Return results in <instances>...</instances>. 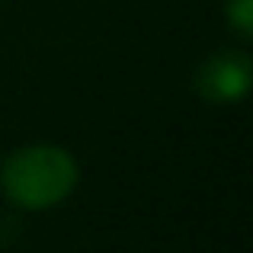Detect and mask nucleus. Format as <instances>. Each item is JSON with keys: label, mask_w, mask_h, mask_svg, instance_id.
I'll use <instances>...</instances> for the list:
<instances>
[{"label": "nucleus", "mask_w": 253, "mask_h": 253, "mask_svg": "<svg viewBox=\"0 0 253 253\" xmlns=\"http://www.w3.org/2000/svg\"><path fill=\"white\" fill-rule=\"evenodd\" d=\"M228 23L244 39L253 36V0H228Z\"/></svg>", "instance_id": "7ed1b4c3"}, {"label": "nucleus", "mask_w": 253, "mask_h": 253, "mask_svg": "<svg viewBox=\"0 0 253 253\" xmlns=\"http://www.w3.org/2000/svg\"><path fill=\"white\" fill-rule=\"evenodd\" d=\"M77 161L58 144H26L0 167V186L19 209L42 211L64 202L77 186Z\"/></svg>", "instance_id": "f257e3e1"}, {"label": "nucleus", "mask_w": 253, "mask_h": 253, "mask_svg": "<svg viewBox=\"0 0 253 253\" xmlns=\"http://www.w3.org/2000/svg\"><path fill=\"white\" fill-rule=\"evenodd\" d=\"M253 81V64L244 51L211 55L196 71V93L209 103H237L247 96Z\"/></svg>", "instance_id": "f03ea898"}]
</instances>
